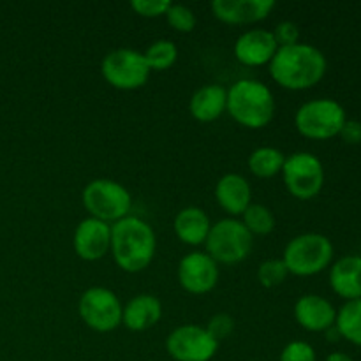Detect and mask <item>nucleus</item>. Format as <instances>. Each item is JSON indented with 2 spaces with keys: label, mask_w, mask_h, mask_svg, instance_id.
Listing matches in <instances>:
<instances>
[{
  "label": "nucleus",
  "mask_w": 361,
  "mask_h": 361,
  "mask_svg": "<svg viewBox=\"0 0 361 361\" xmlns=\"http://www.w3.org/2000/svg\"><path fill=\"white\" fill-rule=\"evenodd\" d=\"M270 76L286 90H307L319 83L328 69L324 53L307 42L279 48L271 59Z\"/></svg>",
  "instance_id": "obj_1"
},
{
  "label": "nucleus",
  "mask_w": 361,
  "mask_h": 361,
  "mask_svg": "<svg viewBox=\"0 0 361 361\" xmlns=\"http://www.w3.org/2000/svg\"><path fill=\"white\" fill-rule=\"evenodd\" d=\"M157 238L147 221L134 215H127L122 221L111 224V252L113 261L120 270L137 274L150 267L154 261Z\"/></svg>",
  "instance_id": "obj_2"
},
{
  "label": "nucleus",
  "mask_w": 361,
  "mask_h": 361,
  "mask_svg": "<svg viewBox=\"0 0 361 361\" xmlns=\"http://www.w3.org/2000/svg\"><path fill=\"white\" fill-rule=\"evenodd\" d=\"M277 102L270 87L259 80L243 78L228 88L226 111L247 129H263L274 120Z\"/></svg>",
  "instance_id": "obj_3"
},
{
  "label": "nucleus",
  "mask_w": 361,
  "mask_h": 361,
  "mask_svg": "<svg viewBox=\"0 0 361 361\" xmlns=\"http://www.w3.org/2000/svg\"><path fill=\"white\" fill-rule=\"evenodd\" d=\"M334 259V243L321 233H303L289 240L284 249L286 268L296 277H312L330 267Z\"/></svg>",
  "instance_id": "obj_4"
},
{
  "label": "nucleus",
  "mask_w": 361,
  "mask_h": 361,
  "mask_svg": "<svg viewBox=\"0 0 361 361\" xmlns=\"http://www.w3.org/2000/svg\"><path fill=\"white\" fill-rule=\"evenodd\" d=\"M81 201L90 217L115 224L130 214L133 196L122 183L109 178H95L85 185Z\"/></svg>",
  "instance_id": "obj_5"
},
{
  "label": "nucleus",
  "mask_w": 361,
  "mask_h": 361,
  "mask_svg": "<svg viewBox=\"0 0 361 361\" xmlns=\"http://www.w3.org/2000/svg\"><path fill=\"white\" fill-rule=\"evenodd\" d=\"M348 115L335 99H312L303 102L295 115L296 130L307 140L326 141L338 136Z\"/></svg>",
  "instance_id": "obj_6"
},
{
  "label": "nucleus",
  "mask_w": 361,
  "mask_h": 361,
  "mask_svg": "<svg viewBox=\"0 0 361 361\" xmlns=\"http://www.w3.org/2000/svg\"><path fill=\"white\" fill-rule=\"evenodd\" d=\"M204 247L217 264H236L252 250V235L240 219L226 217L212 224Z\"/></svg>",
  "instance_id": "obj_7"
},
{
  "label": "nucleus",
  "mask_w": 361,
  "mask_h": 361,
  "mask_svg": "<svg viewBox=\"0 0 361 361\" xmlns=\"http://www.w3.org/2000/svg\"><path fill=\"white\" fill-rule=\"evenodd\" d=\"M101 73L109 87L130 92L145 87L152 71L141 51L133 48H116L102 59Z\"/></svg>",
  "instance_id": "obj_8"
},
{
  "label": "nucleus",
  "mask_w": 361,
  "mask_h": 361,
  "mask_svg": "<svg viewBox=\"0 0 361 361\" xmlns=\"http://www.w3.org/2000/svg\"><path fill=\"white\" fill-rule=\"evenodd\" d=\"M281 175L288 192L300 201L316 197L324 185L323 162L310 152L288 155Z\"/></svg>",
  "instance_id": "obj_9"
},
{
  "label": "nucleus",
  "mask_w": 361,
  "mask_h": 361,
  "mask_svg": "<svg viewBox=\"0 0 361 361\" xmlns=\"http://www.w3.org/2000/svg\"><path fill=\"white\" fill-rule=\"evenodd\" d=\"M123 307L118 296L108 288H88L78 302V314L90 330L108 334L122 324Z\"/></svg>",
  "instance_id": "obj_10"
},
{
  "label": "nucleus",
  "mask_w": 361,
  "mask_h": 361,
  "mask_svg": "<svg viewBox=\"0 0 361 361\" xmlns=\"http://www.w3.org/2000/svg\"><path fill=\"white\" fill-rule=\"evenodd\" d=\"M166 351L175 361H210L217 355L219 342L197 324H182L166 338Z\"/></svg>",
  "instance_id": "obj_11"
},
{
  "label": "nucleus",
  "mask_w": 361,
  "mask_h": 361,
  "mask_svg": "<svg viewBox=\"0 0 361 361\" xmlns=\"http://www.w3.org/2000/svg\"><path fill=\"white\" fill-rule=\"evenodd\" d=\"M178 282L190 295H207L219 282V264L207 252H190L178 263Z\"/></svg>",
  "instance_id": "obj_12"
},
{
  "label": "nucleus",
  "mask_w": 361,
  "mask_h": 361,
  "mask_svg": "<svg viewBox=\"0 0 361 361\" xmlns=\"http://www.w3.org/2000/svg\"><path fill=\"white\" fill-rule=\"evenodd\" d=\"M73 247L80 259L88 263L102 259L111 249V226L94 217L83 219L74 229Z\"/></svg>",
  "instance_id": "obj_13"
},
{
  "label": "nucleus",
  "mask_w": 361,
  "mask_h": 361,
  "mask_svg": "<svg viewBox=\"0 0 361 361\" xmlns=\"http://www.w3.org/2000/svg\"><path fill=\"white\" fill-rule=\"evenodd\" d=\"M279 44L275 41L271 30L264 28H252L247 30L236 39L235 51L236 60L247 67H261L271 62L277 53Z\"/></svg>",
  "instance_id": "obj_14"
},
{
  "label": "nucleus",
  "mask_w": 361,
  "mask_h": 361,
  "mask_svg": "<svg viewBox=\"0 0 361 361\" xmlns=\"http://www.w3.org/2000/svg\"><path fill=\"white\" fill-rule=\"evenodd\" d=\"M275 9L274 0H215L212 13L228 25H250L270 16Z\"/></svg>",
  "instance_id": "obj_15"
},
{
  "label": "nucleus",
  "mask_w": 361,
  "mask_h": 361,
  "mask_svg": "<svg viewBox=\"0 0 361 361\" xmlns=\"http://www.w3.org/2000/svg\"><path fill=\"white\" fill-rule=\"evenodd\" d=\"M295 319L303 330L314 334H324L331 328L337 319V310L319 295H303L295 303Z\"/></svg>",
  "instance_id": "obj_16"
},
{
  "label": "nucleus",
  "mask_w": 361,
  "mask_h": 361,
  "mask_svg": "<svg viewBox=\"0 0 361 361\" xmlns=\"http://www.w3.org/2000/svg\"><path fill=\"white\" fill-rule=\"evenodd\" d=\"M215 200L222 210L236 219L252 204V187L245 176L228 173L215 185Z\"/></svg>",
  "instance_id": "obj_17"
},
{
  "label": "nucleus",
  "mask_w": 361,
  "mask_h": 361,
  "mask_svg": "<svg viewBox=\"0 0 361 361\" xmlns=\"http://www.w3.org/2000/svg\"><path fill=\"white\" fill-rule=\"evenodd\" d=\"M162 317V303L157 296L137 295L126 303L122 312V324L130 331H147L154 328Z\"/></svg>",
  "instance_id": "obj_18"
},
{
  "label": "nucleus",
  "mask_w": 361,
  "mask_h": 361,
  "mask_svg": "<svg viewBox=\"0 0 361 361\" xmlns=\"http://www.w3.org/2000/svg\"><path fill=\"white\" fill-rule=\"evenodd\" d=\"M330 286L345 302L361 298V256L351 254L335 261L330 268Z\"/></svg>",
  "instance_id": "obj_19"
},
{
  "label": "nucleus",
  "mask_w": 361,
  "mask_h": 361,
  "mask_svg": "<svg viewBox=\"0 0 361 361\" xmlns=\"http://www.w3.org/2000/svg\"><path fill=\"white\" fill-rule=\"evenodd\" d=\"M228 90L222 85H204L197 88L189 101V113L201 123H210L226 113Z\"/></svg>",
  "instance_id": "obj_20"
},
{
  "label": "nucleus",
  "mask_w": 361,
  "mask_h": 361,
  "mask_svg": "<svg viewBox=\"0 0 361 361\" xmlns=\"http://www.w3.org/2000/svg\"><path fill=\"white\" fill-rule=\"evenodd\" d=\"M212 221L207 212L200 207H187L182 208L175 215L173 221V229H175L176 238L182 243L190 247L203 245L210 233Z\"/></svg>",
  "instance_id": "obj_21"
},
{
  "label": "nucleus",
  "mask_w": 361,
  "mask_h": 361,
  "mask_svg": "<svg viewBox=\"0 0 361 361\" xmlns=\"http://www.w3.org/2000/svg\"><path fill=\"white\" fill-rule=\"evenodd\" d=\"M286 155L275 147H259L249 155L250 173L257 178H274L284 168Z\"/></svg>",
  "instance_id": "obj_22"
},
{
  "label": "nucleus",
  "mask_w": 361,
  "mask_h": 361,
  "mask_svg": "<svg viewBox=\"0 0 361 361\" xmlns=\"http://www.w3.org/2000/svg\"><path fill=\"white\" fill-rule=\"evenodd\" d=\"M335 326L342 338L361 348V298L345 302L337 310Z\"/></svg>",
  "instance_id": "obj_23"
},
{
  "label": "nucleus",
  "mask_w": 361,
  "mask_h": 361,
  "mask_svg": "<svg viewBox=\"0 0 361 361\" xmlns=\"http://www.w3.org/2000/svg\"><path fill=\"white\" fill-rule=\"evenodd\" d=\"M143 56L150 71H168L169 67L175 66L176 59H178V48L169 39H159L148 46Z\"/></svg>",
  "instance_id": "obj_24"
},
{
  "label": "nucleus",
  "mask_w": 361,
  "mask_h": 361,
  "mask_svg": "<svg viewBox=\"0 0 361 361\" xmlns=\"http://www.w3.org/2000/svg\"><path fill=\"white\" fill-rule=\"evenodd\" d=\"M242 222L247 229H249L250 235H270L275 229V215L264 204L252 203L245 212L242 214Z\"/></svg>",
  "instance_id": "obj_25"
},
{
  "label": "nucleus",
  "mask_w": 361,
  "mask_h": 361,
  "mask_svg": "<svg viewBox=\"0 0 361 361\" xmlns=\"http://www.w3.org/2000/svg\"><path fill=\"white\" fill-rule=\"evenodd\" d=\"M288 275L289 271L282 259H267L257 268V281L267 289L281 286L288 279Z\"/></svg>",
  "instance_id": "obj_26"
},
{
  "label": "nucleus",
  "mask_w": 361,
  "mask_h": 361,
  "mask_svg": "<svg viewBox=\"0 0 361 361\" xmlns=\"http://www.w3.org/2000/svg\"><path fill=\"white\" fill-rule=\"evenodd\" d=\"M166 20H168L169 27L180 34H189L196 27V14L190 7L183 6V4L171 2L168 13H166Z\"/></svg>",
  "instance_id": "obj_27"
},
{
  "label": "nucleus",
  "mask_w": 361,
  "mask_h": 361,
  "mask_svg": "<svg viewBox=\"0 0 361 361\" xmlns=\"http://www.w3.org/2000/svg\"><path fill=\"white\" fill-rule=\"evenodd\" d=\"M279 361H316V351L309 342L293 341L282 349Z\"/></svg>",
  "instance_id": "obj_28"
},
{
  "label": "nucleus",
  "mask_w": 361,
  "mask_h": 361,
  "mask_svg": "<svg viewBox=\"0 0 361 361\" xmlns=\"http://www.w3.org/2000/svg\"><path fill=\"white\" fill-rule=\"evenodd\" d=\"M208 334L215 338V341L221 344V341L228 338L229 335L235 331V319H233L229 314L226 312H219L215 316H212V319L208 321V326H207Z\"/></svg>",
  "instance_id": "obj_29"
},
{
  "label": "nucleus",
  "mask_w": 361,
  "mask_h": 361,
  "mask_svg": "<svg viewBox=\"0 0 361 361\" xmlns=\"http://www.w3.org/2000/svg\"><path fill=\"white\" fill-rule=\"evenodd\" d=\"M171 2L169 0H133L130 9L143 18L166 16Z\"/></svg>",
  "instance_id": "obj_30"
},
{
  "label": "nucleus",
  "mask_w": 361,
  "mask_h": 361,
  "mask_svg": "<svg viewBox=\"0 0 361 361\" xmlns=\"http://www.w3.org/2000/svg\"><path fill=\"white\" fill-rule=\"evenodd\" d=\"M275 41H277L279 48H284V46H293L296 42H300V28L298 25L293 23V21L286 20L281 23L275 25V28L271 30Z\"/></svg>",
  "instance_id": "obj_31"
},
{
  "label": "nucleus",
  "mask_w": 361,
  "mask_h": 361,
  "mask_svg": "<svg viewBox=\"0 0 361 361\" xmlns=\"http://www.w3.org/2000/svg\"><path fill=\"white\" fill-rule=\"evenodd\" d=\"M338 136L348 145H360L361 143V122L358 120H345L344 127L341 129Z\"/></svg>",
  "instance_id": "obj_32"
},
{
  "label": "nucleus",
  "mask_w": 361,
  "mask_h": 361,
  "mask_svg": "<svg viewBox=\"0 0 361 361\" xmlns=\"http://www.w3.org/2000/svg\"><path fill=\"white\" fill-rule=\"evenodd\" d=\"M324 334H326V338L330 342H337V341H341V334H338V330H337V326H331V328H328L326 331H324Z\"/></svg>",
  "instance_id": "obj_33"
},
{
  "label": "nucleus",
  "mask_w": 361,
  "mask_h": 361,
  "mask_svg": "<svg viewBox=\"0 0 361 361\" xmlns=\"http://www.w3.org/2000/svg\"><path fill=\"white\" fill-rule=\"evenodd\" d=\"M324 361H355V360H353L349 355H345V353H331V355Z\"/></svg>",
  "instance_id": "obj_34"
}]
</instances>
